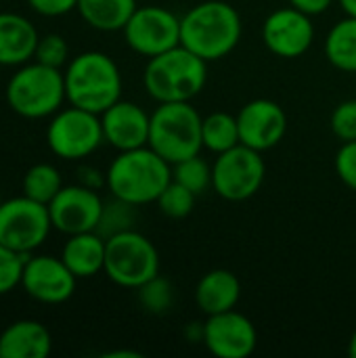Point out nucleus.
<instances>
[{"mask_svg": "<svg viewBox=\"0 0 356 358\" xmlns=\"http://www.w3.org/2000/svg\"><path fill=\"white\" fill-rule=\"evenodd\" d=\"M243 23L225 0H206L180 17V44L212 63L231 55L241 40Z\"/></svg>", "mask_w": 356, "mask_h": 358, "instance_id": "f257e3e1", "label": "nucleus"}, {"mask_svg": "<svg viewBox=\"0 0 356 358\" xmlns=\"http://www.w3.org/2000/svg\"><path fill=\"white\" fill-rule=\"evenodd\" d=\"M172 180V166L149 145L120 151L107 168V189L113 197L134 206L157 201Z\"/></svg>", "mask_w": 356, "mask_h": 358, "instance_id": "f03ea898", "label": "nucleus"}, {"mask_svg": "<svg viewBox=\"0 0 356 358\" xmlns=\"http://www.w3.org/2000/svg\"><path fill=\"white\" fill-rule=\"evenodd\" d=\"M63 78L67 101L73 107L101 115L122 99L120 67L101 50H86L73 57L67 63Z\"/></svg>", "mask_w": 356, "mask_h": 358, "instance_id": "7ed1b4c3", "label": "nucleus"}, {"mask_svg": "<svg viewBox=\"0 0 356 358\" xmlns=\"http://www.w3.org/2000/svg\"><path fill=\"white\" fill-rule=\"evenodd\" d=\"M208 82V61L183 44L147 61L143 84L157 103H183L195 99Z\"/></svg>", "mask_w": 356, "mask_h": 358, "instance_id": "20e7f679", "label": "nucleus"}, {"mask_svg": "<svg viewBox=\"0 0 356 358\" xmlns=\"http://www.w3.org/2000/svg\"><path fill=\"white\" fill-rule=\"evenodd\" d=\"M201 124L204 117L191 105V101L157 103L155 111L151 113L149 147L170 166L199 155L204 149Z\"/></svg>", "mask_w": 356, "mask_h": 358, "instance_id": "39448f33", "label": "nucleus"}, {"mask_svg": "<svg viewBox=\"0 0 356 358\" xmlns=\"http://www.w3.org/2000/svg\"><path fill=\"white\" fill-rule=\"evenodd\" d=\"M63 101H67L63 71L38 61L21 65L6 84L8 107L27 120L55 115Z\"/></svg>", "mask_w": 356, "mask_h": 358, "instance_id": "423d86ee", "label": "nucleus"}, {"mask_svg": "<svg viewBox=\"0 0 356 358\" xmlns=\"http://www.w3.org/2000/svg\"><path fill=\"white\" fill-rule=\"evenodd\" d=\"M103 273L120 287L138 289L159 275V254L143 233L132 229L105 239Z\"/></svg>", "mask_w": 356, "mask_h": 358, "instance_id": "0eeeda50", "label": "nucleus"}, {"mask_svg": "<svg viewBox=\"0 0 356 358\" xmlns=\"http://www.w3.org/2000/svg\"><path fill=\"white\" fill-rule=\"evenodd\" d=\"M103 141L101 115L73 105L59 109L46 128L48 149L67 162L88 157L101 147Z\"/></svg>", "mask_w": 356, "mask_h": 358, "instance_id": "6e6552de", "label": "nucleus"}, {"mask_svg": "<svg viewBox=\"0 0 356 358\" xmlns=\"http://www.w3.org/2000/svg\"><path fill=\"white\" fill-rule=\"evenodd\" d=\"M264 174L266 166L262 153L239 143L218 153L212 166V189L227 201H245L260 191Z\"/></svg>", "mask_w": 356, "mask_h": 358, "instance_id": "1a4fd4ad", "label": "nucleus"}, {"mask_svg": "<svg viewBox=\"0 0 356 358\" xmlns=\"http://www.w3.org/2000/svg\"><path fill=\"white\" fill-rule=\"evenodd\" d=\"M50 231L52 220L48 206L25 195L0 201V243L10 250L29 256L46 241Z\"/></svg>", "mask_w": 356, "mask_h": 358, "instance_id": "9d476101", "label": "nucleus"}, {"mask_svg": "<svg viewBox=\"0 0 356 358\" xmlns=\"http://www.w3.org/2000/svg\"><path fill=\"white\" fill-rule=\"evenodd\" d=\"M122 31L134 52L151 59L180 44V17L157 4L136 6Z\"/></svg>", "mask_w": 356, "mask_h": 358, "instance_id": "9b49d317", "label": "nucleus"}, {"mask_svg": "<svg viewBox=\"0 0 356 358\" xmlns=\"http://www.w3.org/2000/svg\"><path fill=\"white\" fill-rule=\"evenodd\" d=\"M103 199L99 191L84 185H63L57 197L48 203L52 229L63 235H78L94 231L101 218Z\"/></svg>", "mask_w": 356, "mask_h": 358, "instance_id": "f8f14e48", "label": "nucleus"}, {"mask_svg": "<svg viewBox=\"0 0 356 358\" xmlns=\"http://www.w3.org/2000/svg\"><path fill=\"white\" fill-rule=\"evenodd\" d=\"M315 40V25L311 15L298 10L296 6H285L273 10L262 23L264 46L281 59L302 57Z\"/></svg>", "mask_w": 356, "mask_h": 358, "instance_id": "ddd939ff", "label": "nucleus"}, {"mask_svg": "<svg viewBox=\"0 0 356 358\" xmlns=\"http://www.w3.org/2000/svg\"><path fill=\"white\" fill-rule=\"evenodd\" d=\"M78 277L67 268L61 256H29L23 268L21 287L29 298L42 304H63L76 292Z\"/></svg>", "mask_w": 356, "mask_h": 358, "instance_id": "4468645a", "label": "nucleus"}, {"mask_svg": "<svg viewBox=\"0 0 356 358\" xmlns=\"http://www.w3.org/2000/svg\"><path fill=\"white\" fill-rule=\"evenodd\" d=\"M210 355L218 358H248L258 344V331L254 323L237 313L227 310L208 317L204 323V340Z\"/></svg>", "mask_w": 356, "mask_h": 358, "instance_id": "2eb2a0df", "label": "nucleus"}, {"mask_svg": "<svg viewBox=\"0 0 356 358\" xmlns=\"http://www.w3.org/2000/svg\"><path fill=\"white\" fill-rule=\"evenodd\" d=\"M241 145L256 151H269L277 147L287 132V113L271 99H254L237 113Z\"/></svg>", "mask_w": 356, "mask_h": 358, "instance_id": "dca6fc26", "label": "nucleus"}, {"mask_svg": "<svg viewBox=\"0 0 356 358\" xmlns=\"http://www.w3.org/2000/svg\"><path fill=\"white\" fill-rule=\"evenodd\" d=\"M103 138L118 151H130L149 145L151 115L130 101H118L101 113Z\"/></svg>", "mask_w": 356, "mask_h": 358, "instance_id": "f3484780", "label": "nucleus"}, {"mask_svg": "<svg viewBox=\"0 0 356 358\" xmlns=\"http://www.w3.org/2000/svg\"><path fill=\"white\" fill-rule=\"evenodd\" d=\"M38 29L19 13H0V65L21 67L34 61Z\"/></svg>", "mask_w": 356, "mask_h": 358, "instance_id": "a211bd4d", "label": "nucleus"}, {"mask_svg": "<svg viewBox=\"0 0 356 358\" xmlns=\"http://www.w3.org/2000/svg\"><path fill=\"white\" fill-rule=\"evenodd\" d=\"M50 350V331L40 321H15L0 334V358H46Z\"/></svg>", "mask_w": 356, "mask_h": 358, "instance_id": "6ab92c4d", "label": "nucleus"}, {"mask_svg": "<svg viewBox=\"0 0 356 358\" xmlns=\"http://www.w3.org/2000/svg\"><path fill=\"white\" fill-rule=\"evenodd\" d=\"M239 298H241V283L237 275L225 268L206 273L195 287V304L206 317L235 310Z\"/></svg>", "mask_w": 356, "mask_h": 358, "instance_id": "aec40b11", "label": "nucleus"}, {"mask_svg": "<svg viewBox=\"0 0 356 358\" xmlns=\"http://www.w3.org/2000/svg\"><path fill=\"white\" fill-rule=\"evenodd\" d=\"M61 260L78 279H90L105 268V239L97 231L69 235Z\"/></svg>", "mask_w": 356, "mask_h": 358, "instance_id": "412c9836", "label": "nucleus"}, {"mask_svg": "<svg viewBox=\"0 0 356 358\" xmlns=\"http://www.w3.org/2000/svg\"><path fill=\"white\" fill-rule=\"evenodd\" d=\"M136 6V0H78L80 17L99 31H122Z\"/></svg>", "mask_w": 356, "mask_h": 358, "instance_id": "4be33fe9", "label": "nucleus"}, {"mask_svg": "<svg viewBox=\"0 0 356 358\" xmlns=\"http://www.w3.org/2000/svg\"><path fill=\"white\" fill-rule=\"evenodd\" d=\"M327 61L346 73H356V17L346 15L338 21L325 38Z\"/></svg>", "mask_w": 356, "mask_h": 358, "instance_id": "5701e85b", "label": "nucleus"}, {"mask_svg": "<svg viewBox=\"0 0 356 358\" xmlns=\"http://www.w3.org/2000/svg\"><path fill=\"white\" fill-rule=\"evenodd\" d=\"M201 138H204V147L216 155L237 147L241 143L237 115L225 111H214L206 115L201 124Z\"/></svg>", "mask_w": 356, "mask_h": 358, "instance_id": "b1692460", "label": "nucleus"}, {"mask_svg": "<svg viewBox=\"0 0 356 358\" xmlns=\"http://www.w3.org/2000/svg\"><path fill=\"white\" fill-rule=\"evenodd\" d=\"M63 189V178L52 164H36L31 166L21 180V191L25 197L48 206L57 193Z\"/></svg>", "mask_w": 356, "mask_h": 358, "instance_id": "393cba45", "label": "nucleus"}, {"mask_svg": "<svg viewBox=\"0 0 356 358\" xmlns=\"http://www.w3.org/2000/svg\"><path fill=\"white\" fill-rule=\"evenodd\" d=\"M136 208H138V206H134V203H130V201H124V199L111 195L109 201H103L101 218H99V224H97L94 231H97L103 239H109V237H113V235L132 231L134 224H136V218H138Z\"/></svg>", "mask_w": 356, "mask_h": 358, "instance_id": "a878e982", "label": "nucleus"}, {"mask_svg": "<svg viewBox=\"0 0 356 358\" xmlns=\"http://www.w3.org/2000/svg\"><path fill=\"white\" fill-rule=\"evenodd\" d=\"M172 178L191 193L201 195L212 187V166L201 155H193L172 166Z\"/></svg>", "mask_w": 356, "mask_h": 358, "instance_id": "bb28decb", "label": "nucleus"}, {"mask_svg": "<svg viewBox=\"0 0 356 358\" xmlns=\"http://www.w3.org/2000/svg\"><path fill=\"white\" fill-rule=\"evenodd\" d=\"M138 302L141 306L151 313V315H164L168 313L172 306H174V285L162 277V275H155L153 279H149L147 283H143L138 289Z\"/></svg>", "mask_w": 356, "mask_h": 358, "instance_id": "cd10ccee", "label": "nucleus"}, {"mask_svg": "<svg viewBox=\"0 0 356 358\" xmlns=\"http://www.w3.org/2000/svg\"><path fill=\"white\" fill-rule=\"evenodd\" d=\"M195 199L197 195L191 193L187 187H183L180 182H176L174 178L170 180V185L162 191V195L157 197V208L164 216L168 218H185L193 212L195 208Z\"/></svg>", "mask_w": 356, "mask_h": 358, "instance_id": "c85d7f7f", "label": "nucleus"}, {"mask_svg": "<svg viewBox=\"0 0 356 358\" xmlns=\"http://www.w3.org/2000/svg\"><path fill=\"white\" fill-rule=\"evenodd\" d=\"M27 254L15 252L8 245L0 243V296L13 292L21 285L23 268L27 262Z\"/></svg>", "mask_w": 356, "mask_h": 358, "instance_id": "c756f323", "label": "nucleus"}, {"mask_svg": "<svg viewBox=\"0 0 356 358\" xmlns=\"http://www.w3.org/2000/svg\"><path fill=\"white\" fill-rule=\"evenodd\" d=\"M67 59H69V46L61 34H46L38 38L34 61L61 69L67 63Z\"/></svg>", "mask_w": 356, "mask_h": 358, "instance_id": "7c9ffc66", "label": "nucleus"}, {"mask_svg": "<svg viewBox=\"0 0 356 358\" xmlns=\"http://www.w3.org/2000/svg\"><path fill=\"white\" fill-rule=\"evenodd\" d=\"M332 132L342 141H356V99L340 103L332 113Z\"/></svg>", "mask_w": 356, "mask_h": 358, "instance_id": "2f4dec72", "label": "nucleus"}, {"mask_svg": "<svg viewBox=\"0 0 356 358\" xmlns=\"http://www.w3.org/2000/svg\"><path fill=\"white\" fill-rule=\"evenodd\" d=\"M336 172L348 189L356 191V141L342 143V147L338 149Z\"/></svg>", "mask_w": 356, "mask_h": 358, "instance_id": "473e14b6", "label": "nucleus"}, {"mask_svg": "<svg viewBox=\"0 0 356 358\" xmlns=\"http://www.w3.org/2000/svg\"><path fill=\"white\" fill-rule=\"evenodd\" d=\"M27 4L44 17H61L78 8V0H27Z\"/></svg>", "mask_w": 356, "mask_h": 358, "instance_id": "72a5a7b5", "label": "nucleus"}, {"mask_svg": "<svg viewBox=\"0 0 356 358\" xmlns=\"http://www.w3.org/2000/svg\"><path fill=\"white\" fill-rule=\"evenodd\" d=\"M78 182L84 185V187H88V189L99 191L101 187H107V172L103 174L99 168L80 166V170H78Z\"/></svg>", "mask_w": 356, "mask_h": 358, "instance_id": "f704fd0d", "label": "nucleus"}, {"mask_svg": "<svg viewBox=\"0 0 356 358\" xmlns=\"http://www.w3.org/2000/svg\"><path fill=\"white\" fill-rule=\"evenodd\" d=\"M290 4L296 6L298 10H302V13H306V15L313 17V15L325 13L334 4V0H290Z\"/></svg>", "mask_w": 356, "mask_h": 358, "instance_id": "c9c22d12", "label": "nucleus"}, {"mask_svg": "<svg viewBox=\"0 0 356 358\" xmlns=\"http://www.w3.org/2000/svg\"><path fill=\"white\" fill-rule=\"evenodd\" d=\"M338 2H340L342 10H344L346 15L356 17V0H338Z\"/></svg>", "mask_w": 356, "mask_h": 358, "instance_id": "e433bc0d", "label": "nucleus"}, {"mask_svg": "<svg viewBox=\"0 0 356 358\" xmlns=\"http://www.w3.org/2000/svg\"><path fill=\"white\" fill-rule=\"evenodd\" d=\"M348 357L356 358V331H355V334H353L350 342H348Z\"/></svg>", "mask_w": 356, "mask_h": 358, "instance_id": "4c0bfd02", "label": "nucleus"}]
</instances>
